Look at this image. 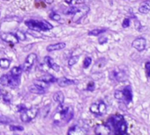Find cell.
Here are the masks:
<instances>
[{"label":"cell","instance_id":"1","mask_svg":"<svg viewBox=\"0 0 150 135\" xmlns=\"http://www.w3.org/2000/svg\"><path fill=\"white\" fill-rule=\"evenodd\" d=\"M26 26L31 30L34 31H37V32H41V31H49L51 30L53 28L52 25L51 23H49L45 20H34V19H30V20H27L25 22Z\"/></svg>","mask_w":150,"mask_h":135},{"label":"cell","instance_id":"2","mask_svg":"<svg viewBox=\"0 0 150 135\" xmlns=\"http://www.w3.org/2000/svg\"><path fill=\"white\" fill-rule=\"evenodd\" d=\"M0 82L2 85L8 86L10 88H17L19 85V76H13L12 75H4L0 77Z\"/></svg>","mask_w":150,"mask_h":135},{"label":"cell","instance_id":"3","mask_svg":"<svg viewBox=\"0 0 150 135\" xmlns=\"http://www.w3.org/2000/svg\"><path fill=\"white\" fill-rule=\"evenodd\" d=\"M39 110L37 108H31V109H26L21 111V119L24 123H27L34 119L38 114Z\"/></svg>","mask_w":150,"mask_h":135},{"label":"cell","instance_id":"4","mask_svg":"<svg viewBox=\"0 0 150 135\" xmlns=\"http://www.w3.org/2000/svg\"><path fill=\"white\" fill-rule=\"evenodd\" d=\"M36 58H37V56H36L35 54H34V53L29 54L27 55V57L26 58L24 63L21 67L22 70L25 71V72H27V71H29L30 69H31V68L33 67V65L35 63V61H36Z\"/></svg>","mask_w":150,"mask_h":135},{"label":"cell","instance_id":"5","mask_svg":"<svg viewBox=\"0 0 150 135\" xmlns=\"http://www.w3.org/2000/svg\"><path fill=\"white\" fill-rule=\"evenodd\" d=\"M0 37H1V39L4 41H5V42L9 44H12V45H15L19 41L16 34L13 33H2L0 34Z\"/></svg>","mask_w":150,"mask_h":135},{"label":"cell","instance_id":"6","mask_svg":"<svg viewBox=\"0 0 150 135\" xmlns=\"http://www.w3.org/2000/svg\"><path fill=\"white\" fill-rule=\"evenodd\" d=\"M87 131L86 128L81 126H79V124H74L73 126L70 127L67 132L68 135H87Z\"/></svg>","mask_w":150,"mask_h":135},{"label":"cell","instance_id":"7","mask_svg":"<svg viewBox=\"0 0 150 135\" xmlns=\"http://www.w3.org/2000/svg\"><path fill=\"white\" fill-rule=\"evenodd\" d=\"M89 11V8L87 6H84L82 8H78L77 12L73 14V22H79L82 17H84Z\"/></svg>","mask_w":150,"mask_h":135},{"label":"cell","instance_id":"8","mask_svg":"<svg viewBox=\"0 0 150 135\" xmlns=\"http://www.w3.org/2000/svg\"><path fill=\"white\" fill-rule=\"evenodd\" d=\"M146 45H147V40L143 37H139V38L135 39L133 42V47L137 51H139V52L143 51L146 48Z\"/></svg>","mask_w":150,"mask_h":135},{"label":"cell","instance_id":"9","mask_svg":"<svg viewBox=\"0 0 150 135\" xmlns=\"http://www.w3.org/2000/svg\"><path fill=\"white\" fill-rule=\"evenodd\" d=\"M95 133L96 135H109L111 127L108 124H97L95 128Z\"/></svg>","mask_w":150,"mask_h":135},{"label":"cell","instance_id":"10","mask_svg":"<svg viewBox=\"0 0 150 135\" xmlns=\"http://www.w3.org/2000/svg\"><path fill=\"white\" fill-rule=\"evenodd\" d=\"M44 62H45V63H46L49 68H52L53 70H55V71H57V72H58V71L60 70V67L56 63V62L54 61V60H53L51 57L46 56V57L44 58Z\"/></svg>","mask_w":150,"mask_h":135},{"label":"cell","instance_id":"11","mask_svg":"<svg viewBox=\"0 0 150 135\" xmlns=\"http://www.w3.org/2000/svg\"><path fill=\"white\" fill-rule=\"evenodd\" d=\"M139 12L143 14H147L150 12V0H145L139 7Z\"/></svg>","mask_w":150,"mask_h":135},{"label":"cell","instance_id":"12","mask_svg":"<svg viewBox=\"0 0 150 135\" xmlns=\"http://www.w3.org/2000/svg\"><path fill=\"white\" fill-rule=\"evenodd\" d=\"M65 42H58V43H55V44H51L49 45L47 47V51L49 52H54V51H57V50H61L64 49L65 47Z\"/></svg>","mask_w":150,"mask_h":135},{"label":"cell","instance_id":"13","mask_svg":"<svg viewBox=\"0 0 150 135\" xmlns=\"http://www.w3.org/2000/svg\"><path fill=\"white\" fill-rule=\"evenodd\" d=\"M122 92H123V95H124L125 101H126V103H130L133 100V91H132L131 87L130 86L125 87L122 90Z\"/></svg>","mask_w":150,"mask_h":135},{"label":"cell","instance_id":"14","mask_svg":"<svg viewBox=\"0 0 150 135\" xmlns=\"http://www.w3.org/2000/svg\"><path fill=\"white\" fill-rule=\"evenodd\" d=\"M57 84L60 86V87H67L69 85H72V84H74V81L73 80H70L66 77H61V78H59L57 79Z\"/></svg>","mask_w":150,"mask_h":135},{"label":"cell","instance_id":"15","mask_svg":"<svg viewBox=\"0 0 150 135\" xmlns=\"http://www.w3.org/2000/svg\"><path fill=\"white\" fill-rule=\"evenodd\" d=\"M0 98L5 103H10L12 101V95L5 90H0Z\"/></svg>","mask_w":150,"mask_h":135},{"label":"cell","instance_id":"16","mask_svg":"<svg viewBox=\"0 0 150 135\" xmlns=\"http://www.w3.org/2000/svg\"><path fill=\"white\" fill-rule=\"evenodd\" d=\"M53 100L57 103L58 105H61V103H64L65 101V96L61 91H57L56 93H54L53 95Z\"/></svg>","mask_w":150,"mask_h":135},{"label":"cell","instance_id":"17","mask_svg":"<svg viewBox=\"0 0 150 135\" xmlns=\"http://www.w3.org/2000/svg\"><path fill=\"white\" fill-rule=\"evenodd\" d=\"M115 129H116L117 133H119V134L126 133V131H127V124H126L125 121V120L122 121Z\"/></svg>","mask_w":150,"mask_h":135},{"label":"cell","instance_id":"18","mask_svg":"<svg viewBox=\"0 0 150 135\" xmlns=\"http://www.w3.org/2000/svg\"><path fill=\"white\" fill-rule=\"evenodd\" d=\"M111 121L112 126L116 128L120 123H121L122 121H124V117L122 115H119V114H117V115H115L114 117H112L111 119Z\"/></svg>","mask_w":150,"mask_h":135},{"label":"cell","instance_id":"19","mask_svg":"<svg viewBox=\"0 0 150 135\" xmlns=\"http://www.w3.org/2000/svg\"><path fill=\"white\" fill-rule=\"evenodd\" d=\"M125 73L123 71H112L111 72V78H114L117 81H122L125 80Z\"/></svg>","mask_w":150,"mask_h":135},{"label":"cell","instance_id":"20","mask_svg":"<svg viewBox=\"0 0 150 135\" xmlns=\"http://www.w3.org/2000/svg\"><path fill=\"white\" fill-rule=\"evenodd\" d=\"M40 80H42V81L47 82V84H52V82H55L57 81V79L55 76H53L52 75H49V74L45 75V76H43Z\"/></svg>","mask_w":150,"mask_h":135},{"label":"cell","instance_id":"21","mask_svg":"<svg viewBox=\"0 0 150 135\" xmlns=\"http://www.w3.org/2000/svg\"><path fill=\"white\" fill-rule=\"evenodd\" d=\"M29 91L32 93H35V94H43V93H45V90L40 88L35 84L29 87Z\"/></svg>","mask_w":150,"mask_h":135},{"label":"cell","instance_id":"22","mask_svg":"<svg viewBox=\"0 0 150 135\" xmlns=\"http://www.w3.org/2000/svg\"><path fill=\"white\" fill-rule=\"evenodd\" d=\"M98 109H99V115L102 116L103 114L106 112V110H107V107H106V105L105 103L101 101L98 103Z\"/></svg>","mask_w":150,"mask_h":135},{"label":"cell","instance_id":"23","mask_svg":"<svg viewBox=\"0 0 150 135\" xmlns=\"http://www.w3.org/2000/svg\"><path fill=\"white\" fill-rule=\"evenodd\" d=\"M22 71L23 70H22L21 67H14L11 70V75L13 76H21Z\"/></svg>","mask_w":150,"mask_h":135},{"label":"cell","instance_id":"24","mask_svg":"<svg viewBox=\"0 0 150 135\" xmlns=\"http://www.w3.org/2000/svg\"><path fill=\"white\" fill-rule=\"evenodd\" d=\"M10 64H11V61L6 59V58H2L0 59V67L2 68H8L10 67Z\"/></svg>","mask_w":150,"mask_h":135},{"label":"cell","instance_id":"25","mask_svg":"<svg viewBox=\"0 0 150 135\" xmlns=\"http://www.w3.org/2000/svg\"><path fill=\"white\" fill-rule=\"evenodd\" d=\"M104 32H106V29H94L91 30L88 33V35H93V36H98L101 34H103Z\"/></svg>","mask_w":150,"mask_h":135},{"label":"cell","instance_id":"26","mask_svg":"<svg viewBox=\"0 0 150 135\" xmlns=\"http://www.w3.org/2000/svg\"><path fill=\"white\" fill-rule=\"evenodd\" d=\"M34 84H35V85H36V86H38L40 88H42L43 90H46L49 87V84H47V82H43L42 80H37V81H35L34 82Z\"/></svg>","mask_w":150,"mask_h":135},{"label":"cell","instance_id":"27","mask_svg":"<svg viewBox=\"0 0 150 135\" xmlns=\"http://www.w3.org/2000/svg\"><path fill=\"white\" fill-rule=\"evenodd\" d=\"M90 111H91L93 114L95 115H97V116H100L99 115V109H98V103H94L90 106Z\"/></svg>","mask_w":150,"mask_h":135},{"label":"cell","instance_id":"28","mask_svg":"<svg viewBox=\"0 0 150 135\" xmlns=\"http://www.w3.org/2000/svg\"><path fill=\"white\" fill-rule=\"evenodd\" d=\"M79 56L78 55H75V56H72L71 58L69 59V61H68V65L70 66V67H72V66H73L74 64H76L77 62H78V61H79Z\"/></svg>","mask_w":150,"mask_h":135},{"label":"cell","instance_id":"29","mask_svg":"<svg viewBox=\"0 0 150 135\" xmlns=\"http://www.w3.org/2000/svg\"><path fill=\"white\" fill-rule=\"evenodd\" d=\"M114 96H115L116 99H117L119 101H125L123 92L121 90H116L115 93H114Z\"/></svg>","mask_w":150,"mask_h":135},{"label":"cell","instance_id":"30","mask_svg":"<svg viewBox=\"0 0 150 135\" xmlns=\"http://www.w3.org/2000/svg\"><path fill=\"white\" fill-rule=\"evenodd\" d=\"M49 111H51V105H47L43 106V111H42V113H43V118H46V117L48 116V114H49Z\"/></svg>","mask_w":150,"mask_h":135},{"label":"cell","instance_id":"31","mask_svg":"<svg viewBox=\"0 0 150 135\" xmlns=\"http://www.w3.org/2000/svg\"><path fill=\"white\" fill-rule=\"evenodd\" d=\"M91 62H92V59L90 57H87L85 60H84V62H83V67L84 68H87L90 65H91Z\"/></svg>","mask_w":150,"mask_h":135},{"label":"cell","instance_id":"32","mask_svg":"<svg viewBox=\"0 0 150 135\" xmlns=\"http://www.w3.org/2000/svg\"><path fill=\"white\" fill-rule=\"evenodd\" d=\"M77 10H78V8H76V7H70L66 10V11H64V13H65V14H74L77 12Z\"/></svg>","mask_w":150,"mask_h":135},{"label":"cell","instance_id":"33","mask_svg":"<svg viewBox=\"0 0 150 135\" xmlns=\"http://www.w3.org/2000/svg\"><path fill=\"white\" fill-rule=\"evenodd\" d=\"M16 34L17 38L19 39V40H26V35H25V34L22 33V32H21V31H18L17 34Z\"/></svg>","mask_w":150,"mask_h":135},{"label":"cell","instance_id":"34","mask_svg":"<svg viewBox=\"0 0 150 135\" xmlns=\"http://www.w3.org/2000/svg\"><path fill=\"white\" fill-rule=\"evenodd\" d=\"M87 90L88 91H93V90H95V82H90L89 84H87Z\"/></svg>","mask_w":150,"mask_h":135},{"label":"cell","instance_id":"35","mask_svg":"<svg viewBox=\"0 0 150 135\" xmlns=\"http://www.w3.org/2000/svg\"><path fill=\"white\" fill-rule=\"evenodd\" d=\"M49 17H51V19L56 20V21H58V20H60V18H61V17L57 13H51V15H49Z\"/></svg>","mask_w":150,"mask_h":135},{"label":"cell","instance_id":"36","mask_svg":"<svg viewBox=\"0 0 150 135\" xmlns=\"http://www.w3.org/2000/svg\"><path fill=\"white\" fill-rule=\"evenodd\" d=\"M10 129L12 131H23V127L22 126H10Z\"/></svg>","mask_w":150,"mask_h":135},{"label":"cell","instance_id":"37","mask_svg":"<svg viewBox=\"0 0 150 135\" xmlns=\"http://www.w3.org/2000/svg\"><path fill=\"white\" fill-rule=\"evenodd\" d=\"M10 121L9 119V118H6V117H5V116H1L0 117V123H2V124H8Z\"/></svg>","mask_w":150,"mask_h":135},{"label":"cell","instance_id":"38","mask_svg":"<svg viewBox=\"0 0 150 135\" xmlns=\"http://www.w3.org/2000/svg\"><path fill=\"white\" fill-rule=\"evenodd\" d=\"M145 68H146V73H147V76L148 77H150V62H147L146 63V66H145Z\"/></svg>","mask_w":150,"mask_h":135},{"label":"cell","instance_id":"39","mask_svg":"<svg viewBox=\"0 0 150 135\" xmlns=\"http://www.w3.org/2000/svg\"><path fill=\"white\" fill-rule=\"evenodd\" d=\"M86 1V0H71V3L72 5H81V4H83L84 2Z\"/></svg>","mask_w":150,"mask_h":135},{"label":"cell","instance_id":"40","mask_svg":"<svg viewBox=\"0 0 150 135\" xmlns=\"http://www.w3.org/2000/svg\"><path fill=\"white\" fill-rule=\"evenodd\" d=\"M130 26V19L129 18H125L124 21H123V24H122V26L124 28H126Z\"/></svg>","mask_w":150,"mask_h":135},{"label":"cell","instance_id":"41","mask_svg":"<svg viewBox=\"0 0 150 135\" xmlns=\"http://www.w3.org/2000/svg\"><path fill=\"white\" fill-rule=\"evenodd\" d=\"M54 0H35V2L37 3H45V4H48V5H51L53 3Z\"/></svg>","mask_w":150,"mask_h":135},{"label":"cell","instance_id":"42","mask_svg":"<svg viewBox=\"0 0 150 135\" xmlns=\"http://www.w3.org/2000/svg\"><path fill=\"white\" fill-rule=\"evenodd\" d=\"M98 41H99L100 44H105L107 41H108V39L106 37H100L99 40H98Z\"/></svg>","mask_w":150,"mask_h":135},{"label":"cell","instance_id":"43","mask_svg":"<svg viewBox=\"0 0 150 135\" xmlns=\"http://www.w3.org/2000/svg\"><path fill=\"white\" fill-rule=\"evenodd\" d=\"M135 27L138 31H141V24H139V21H138L136 18H135Z\"/></svg>","mask_w":150,"mask_h":135},{"label":"cell","instance_id":"44","mask_svg":"<svg viewBox=\"0 0 150 135\" xmlns=\"http://www.w3.org/2000/svg\"><path fill=\"white\" fill-rule=\"evenodd\" d=\"M117 135H127L126 133H123V134H119V133H117Z\"/></svg>","mask_w":150,"mask_h":135},{"label":"cell","instance_id":"45","mask_svg":"<svg viewBox=\"0 0 150 135\" xmlns=\"http://www.w3.org/2000/svg\"><path fill=\"white\" fill-rule=\"evenodd\" d=\"M13 135H18V134H13Z\"/></svg>","mask_w":150,"mask_h":135}]
</instances>
